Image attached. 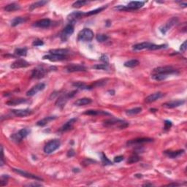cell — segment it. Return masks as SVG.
<instances>
[{"instance_id":"obj_33","label":"cell","mask_w":187,"mask_h":187,"mask_svg":"<svg viewBox=\"0 0 187 187\" xmlns=\"http://www.w3.org/2000/svg\"><path fill=\"white\" fill-rule=\"evenodd\" d=\"M140 64V61L138 59H132L129 61H126L124 63V66L126 67H129V68H133V67H137Z\"/></svg>"},{"instance_id":"obj_50","label":"cell","mask_w":187,"mask_h":187,"mask_svg":"<svg viewBox=\"0 0 187 187\" xmlns=\"http://www.w3.org/2000/svg\"><path fill=\"white\" fill-rule=\"evenodd\" d=\"M101 61H104V64H108V58L106 55H102L100 58Z\"/></svg>"},{"instance_id":"obj_45","label":"cell","mask_w":187,"mask_h":187,"mask_svg":"<svg viewBox=\"0 0 187 187\" xmlns=\"http://www.w3.org/2000/svg\"><path fill=\"white\" fill-rule=\"evenodd\" d=\"M43 45H44V43H43V40H36L32 43V46L35 47L41 46H43Z\"/></svg>"},{"instance_id":"obj_7","label":"cell","mask_w":187,"mask_h":187,"mask_svg":"<svg viewBox=\"0 0 187 187\" xmlns=\"http://www.w3.org/2000/svg\"><path fill=\"white\" fill-rule=\"evenodd\" d=\"M30 133V129H27V128H24V129L19 130L17 133L13 134L10 136V138L13 142L16 143H19L20 142L22 141L24 138H25Z\"/></svg>"},{"instance_id":"obj_3","label":"cell","mask_w":187,"mask_h":187,"mask_svg":"<svg viewBox=\"0 0 187 187\" xmlns=\"http://www.w3.org/2000/svg\"><path fill=\"white\" fill-rule=\"evenodd\" d=\"M54 69L56 70V68L55 67H50L49 68H46L43 66H38L32 70L31 77L32 78H35V79H40V78H44L49 71L53 70Z\"/></svg>"},{"instance_id":"obj_52","label":"cell","mask_w":187,"mask_h":187,"mask_svg":"<svg viewBox=\"0 0 187 187\" xmlns=\"http://www.w3.org/2000/svg\"><path fill=\"white\" fill-rule=\"evenodd\" d=\"M26 186H42L43 185L40 184V183H29V184L26 185Z\"/></svg>"},{"instance_id":"obj_12","label":"cell","mask_w":187,"mask_h":187,"mask_svg":"<svg viewBox=\"0 0 187 187\" xmlns=\"http://www.w3.org/2000/svg\"><path fill=\"white\" fill-rule=\"evenodd\" d=\"M13 170L15 172V173H18V174L21 175V176H24V177L27 178H30V179H33V180H36V181H42L43 179L41 178L38 177L37 176H35L34 174H31V173H28V172L24 171L23 170H20V169H16V168H13Z\"/></svg>"},{"instance_id":"obj_48","label":"cell","mask_w":187,"mask_h":187,"mask_svg":"<svg viewBox=\"0 0 187 187\" xmlns=\"http://www.w3.org/2000/svg\"><path fill=\"white\" fill-rule=\"evenodd\" d=\"M187 42H186V40H185L184 42H183V44L181 45V48H180V50L181 51H182V52H183L184 53L185 51H186V48H187Z\"/></svg>"},{"instance_id":"obj_24","label":"cell","mask_w":187,"mask_h":187,"mask_svg":"<svg viewBox=\"0 0 187 187\" xmlns=\"http://www.w3.org/2000/svg\"><path fill=\"white\" fill-rule=\"evenodd\" d=\"M152 43H148V42H144V43H138V44H135L132 46V50L133 51H142V50L145 49H149L151 46Z\"/></svg>"},{"instance_id":"obj_42","label":"cell","mask_w":187,"mask_h":187,"mask_svg":"<svg viewBox=\"0 0 187 187\" xmlns=\"http://www.w3.org/2000/svg\"><path fill=\"white\" fill-rule=\"evenodd\" d=\"M96 39L98 42H100V43H102V42L106 41L108 39V36L106 35V34H99L96 36Z\"/></svg>"},{"instance_id":"obj_27","label":"cell","mask_w":187,"mask_h":187,"mask_svg":"<svg viewBox=\"0 0 187 187\" xmlns=\"http://www.w3.org/2000/svg\"><path fill=\"white\" fill-rule=\"evenodd\" d=\"M91 102H92V100L90 98H81V99H79L75 101L74 102V105H76V106H84V105L91 104Z\"/></svg>"},{"instance_id":"obj_9","label":"cell","mask_w":187,"mask_h":187,"mask_svg":"<svg viewBox=\"0 0 187 187\" xmlns=\"http://www.w3.org/2000/svg\"><path fill=\"white\" fill-rule=\"evenodd\" d=\"M74 32V26L72 24H69L68 25L66 26L65 28L63 29L61 31V34H60V38H61V41L65 42L68 40L69 37L73 34Z\"/></svg>"},{"instance_id":"obj_14","label":"cell","mask_w":187,"mask_h":187,"mask_svg":"<svg viewBox=\"0 0 187 187\" xmlns=\"http://www.w3.org/2000/svg\"><path fill=\"white\" fill-rule=\"evenodd\" d=\"M84 13H83V12L81 11H76L70 13V14L67 16V20H68L69 24L74 25V24L76 23L82 16H84Z\"/></svg>"},{"instance_id":"obj_15","label":"cell","mask_w":187,"mask_h":187,"mask_svg":"<svg viewBox=\"0 0 187 187\" xmlns=\"http://www.w3.org/2000/svg\"><path fill=\"white\" fill-rule=\"evenodd\" d=\"M11 113L18 117H25L30 116L33 113V111L30 109H19V110H12L10 111Z\"/></svg>"},{"instance_id":"obj_18","label":"cell","mask_w":187,"mask_h":187,"mask_svg":"<svg viewBox=\"0 0 187 187\" xmlns=\"http://www.w3.org/2000/svg\"><path fill=\"white\" fill-rule=\"evenodd\" d=\"M185 103L184 100H173L170 101V102H167L164 103L162 106L166 108H178V107L183 105Z\"/></svg>"},{"instance_id":"obj_1","label":"cell","mask_w":187,"mask_h":187,"mask_svg":"<svg viewBox=\"0 0 187 187\" xmlns=\"http://www.w3.org/2000/svg\"><path fill=\"white\" fill-rule=\"evenodd\" d=\"M178 74V71L173 68L172 66L159 67L153 69L151 73V78L154 81H164L171 75Z\"/></svg>"},{"instance_id":"obj_51","label":"cell","mask_w":187,"mask_h":187,"mask_svg":"<svg viewBox=\"0 0 187 187\" xmlns=\"http://www.w3.org/2000/svg\"><path fill=\"white\" fill-rule=\"evenodd\" d=\"M75 151L73 150V149H70V150L68 151V152H67V156L68 157H72V156H75Z\"/></svg>"},{"instance_id":"obj_17","label":"cell","mask_w":187,"mask_h":187,"mask_svg":"<svg viewBox=\"0 0 187 187\" xmlns=\"http://www.w3.org/2000/svg\"><path fill=\"white\" fill-rule=\"evenodd\" d=\"M43 59L49 60L51 61H63V60L66 59L65 56H60V55H56V54H47V55L43 56Z\"/></svg>"},{"instance_id":"obj_49","label":"cell","mask_w":187,"mask_h":187,"mask_svg":"<svg viewBox=\"0 0 187 187\" xmlns=\"http://www.w3.org/2000/svg\"><path fill=\"white\" fill-rule=\"evenodd\" d=\"M94 162H95V161L91 160V159H85V160H84V162H83L82 163H83V164H84V165H88V164H92V163H94Z\"/></svg>"},{"instance_id":"obj_25","label":"cell","mask_w":187,"mask_h":187,"mask_svg":"<svg viewBox=\"0 0 187 187\" xmlns=\"http://www.w3.org/2000/svg\"><path fill=\"white\" fill-rule=\"evenodd\" d=\"M84 114L88 116H99V115H104V116H111V114L108 113L107 111H96V110H89V111H85Z\"/></svg>"},{"instance_id":"obj_32","label":"cell","mask_w":187,"mask_h":187,"mask_svg":"<svg viewBox=\"0 0 187 187\" xmlns=\"http://www.w3.org/2000/svg\"><path fill=\"white\" fill-rule=\"evenodd\" d=\"M108 81V79H101L99 81H95L94 84H91V85H89L90 86V89H92L95 88V87H101L103 86L104 85L107 84V81Z\"/></svg>"},{"instance_id":"obj_53","label":"cell","mask_w":187,"mask_h":187,"mask_svg":"<svg viewBox=\"0 0 187 187\" xmlns=\"http://www.w3.org/2000/svg\"><path fill=\"white\" fill-rule=\"evenodd\" d=\"M166 186H180V184L179 183H169V184H167L165 185Z\"/></svg>"},{"instance_id":"obj_54","label":"cell","mask_w":187,"mask_h":187,"mask_svg":"<svg viewBox=\"0 0 187 187\" xmlns=\"http://www.w3.org/2000/svg\"><path fill=\"white\" fill-rule=\"evenodd\" d=\"M153 184L152 183H145V184L143 185V186H153Z\"/></svg>"},{"instance_id":"obj_40","label":"cell","mask_w":187,"mask_h":187,"mask_svg":"<svg viewBox=\"0 0 187 187\" xmlns=\"http://www.w3.org/2000/svg\"><path fill=\"white\" fill-rule=\"evenodd\" d=\"M86 4H88V1H84V0H79V1H75V2L72 4V7H75V8H79V7L85 5Z\"/></svg>"},{"instance_id":"obj_11","label":"cell","mask_w":187,"mask_h":187,"mask_svg":"<svg viewBox=\"0 0 187 187\" xmlns=\"http://www.w3.org/2000/svg\"><path fill=\"white\" fill-rule=\"evenodd\" d=\"M64 70L67 72H84L86 70V67L82 64H70L64 67Z\"/></svg>"},{"instance_id":"obj_26","label":"cell","mask_w":187,"mask_h":187,"mask_svg":"<svg viewBox=\"0 0 187 187\" xmlns=\"http://www.w3.org/2000/svg\"><path fill=\"white\" fill-rule=\"evenodd\" d=\"M56 116H47V117H45L44 118L41 119V120H40L39 121L37 122V125L39 126H46V124H48L49 122L55 120L56 118Z\"/></svg>"},{"instance_id":"obj_37","label":"cell","mask_w":187,"mask_h":187,"mask_svg":"<svg viewBox=\"0 0 187 187\" xmlns=\"http://www.w3.org/2000/svg\"><path fill=\"white\" fill-rule=\"evenodd\" d=\"M107 7H108V6H107V5H106V6H103V7H99V8L95 9V10H91V11L88 12V13H84V16H92V15L97 14V13H100V12H102V10H105V8H107Z\"/></svg>"},{"instance_id":"obj_36","label":"cell","mask_w":187,"mask_h":187,"mask_svg":"<svg viewBox=\"0 0 187 187\" xmlns=\"http://www.w3.org/2000/svg\"><path fill=\"white\" fill-rule=\"evenodd\" d=\"M141 111L142 108H140V107H138V108H132V109H129L126 111V114L127 116H133L140 113H141Z\"/></svg>"},{"instance_id":"obj_43","label":"cell","mask_w":187,"mask_h":187,"mask_svg":"<svg viewBox=\"0 0 187 187\" xmlns=\"http://www.w3.org/2000/svg\"><path fill=\"white\" fill-rule=\"evenodd\" d=\"M167 47V45H155L152 43L151 46L149 48L148 50H152V51H154V50H158V49H162V48H164Z\"/></svg>"},{"instance_id":"obj_38","label":"cell","mask_w":187,"mask_h":187,"mask_svg":"<svg viewBox=\"0 0 187 187\" xmlns=\"http://www.w3.org/2000/svg\"><path fill=\"white\" fill-rule=\"evenodd\" d=\"M140 159V156H138V154H134L132 156H131L127 160V163L128 164H134V163H136V162H139Z\"/></svg>"},{"instance_id":"obj_2","label":"cell","mask_w":187,"mask_h":187,"mask_svg":"<svg viewBox=\"0 0 187 187\" xmlns=\"http://www.w3.org/2000/svg\"><path fill=\"white\" fill-rule=\"evenodd\" d=\"M129 123L127 122L124 121L123 120H121L118 118H111L107 119V120L103 121V126L105 127H113V126H116L118 129H125L127 127Z\"/></svg>"},{"instance_id":"obj_4","label":"cell","mask_w":187,"mask_h":187,"mask_svg":"<svg viewBox=\"0 0 187 187\" xmlns=\"http://www.w3.org/2000/svg\"><path fill=\"white\" fill-rule=\"evenodd\" d=\"M94 38V32L90 29L85 28L78 34V40L83 42H90Z\"/></svg>"},{"instance_id":"obj_10","label":"cell","mask_w":187,"mask_h":187,"mask_svg":"<svg viewBox=\"0 0 187 187\" xmlns=\"http://www.w3.org/2000/svg\"><path fill=\"white\" fill-rule=\"evenodd\" d=\"M153 139L150 138H138L135 139L130 140L126 143L128 146H140V145L144 144V143H151L153 141Z\"/></svg>"},{"instance_id":"obj_46","label":"cell","mask_w":187,"mask_h":187,"mask_svg":"<svg viewBox=\"0 0 187 187\" xmlns=\"http://www.w3.org/2000/svg\"><path fill=\"white\" fill-rule=\"evenodd\" d=\"M123 159H124V158H123V156H116V157L114 158V162H116V163H119V162H122Z\"/></svg>"},{"instance_id":"obj_41","label":"cell","mask_w":187,"mask_h":187,"mask_svg":"<svg viewBox=\"0 0 187 187\" xmlns=\"http://www.w3.org/2000/svg\"><path fill=\"white\" fill-rule=\"evenodd\" d=\"M92 68L95 70H107L108 69V64H96V65L92 66Z\"/></svg>"},{"instance_id":"obj_22","label":"cell","mask_w":187,"mask_h":187,"mask_svg":"<svg viewBox=\"0 0 187 187\" xmlns=\"http://www.w3.org/2000/svg\"><path fill=\"white\" fill-rule=\"evenodd\" d=\"M28 102L26 99L24 98H17V99H10L7 102H6V105L8 106H16V105H21V104L26 103Z\"/></svg>"},{"instance_id":"obj_44","label":"cell","mask_w":187,"mask_h":187,"mask_svg":"<svg viewBox=\"0 0 187 187\" xmlns=\"http://www.w3.org/2000/svg\"><path fill=\"white\" fill-rule=\"evenodd\" d=\"M9 176H7V175H3L1 177V180H0V186H4L5 185L7 184V179H8Z\"/></svg>"},{"instance_id":"obj_29","label":"cell","mask_w":187,"mask_h":187,"mask_svg":"<svg viewBox=\"0 0 187 187\" xmlns=\"http://www.w3.org/2000/svg\"><path fill=\"white\" fill-rule=\"evenodd\" d=\"M21 8L20 5L16 3H11V4H9L7 5H6L4 7V10L7 12H13L15 10H18Z\"/></svg>"},{"instance_id":"obj_21","label":"cell","mask_w":187,"mask_h":187,"mask_svg":"<svg viewBox=\"0 0 187 187\" xmlns=\"http://www.w3.org/2000/svg\"><path fill=\"white\" fill-rule=\"evenodd\" d=\"M184 153V150H178V151H164V153L167 156H168L169 158H171V159H175V158H177L178 156H180L181 155H182Z\"/></svg>"},{"instance_id":"obj_6","label":"cell","mask_w":187,"mask_h":187,"mask_svg":"<svg viewBox=\"0 0 187 187\" xmlns=\"http://www.w3.org/2000/svg\"><path fill=\"white\" fill-rule=\"evenodd\" d=\"M61 142L59 140H52L47 143L44 147V152L47 154H51L60 147Z\"/></svg>"},{"instance_id":"obj_16","label":"cell","mask_w":187,"mask_h":187,"mask_svg":"<svg viewBox=\"0 0 187 187\" xmlns=\"http://www.w3.org/2000/svg\"><path fill=\"white\" fill-rule=\"evenodd\" d=\"M30 65L28 61H26L25 59H19L16 60L14 62L12 63L11 68L12 69H19V68H24V67H27Z\"/></svg>"},{"instance_id":"obj_13","label":"cell","mask_w":187,"mask_h":187,"mask_svg":"<svg viewBox=\"0 0 187 187\" xmlns=\"http://www.w3.org/2000/svg\"><path fill=\"white\" fill-rule=\"evenodd\" d=\"M45 88H46V84H43V83H40V84H37V85L34 86L31 89L29 90L26 92V95L28 96H34V95L37 94L40 92V91H43Z\"/></svg>"},{"instance_id":"obj_5","label":"cell","mask_w":187,"mask_h":187,"mask_svg":"<svg viewBox=\"0 0 187 187\" xmlns=\"http://www.w3.org/2000/svg\"><path fill=\"white\" fill-rule=\"evenodd\" d=\"M76 93L77 91H72L70 93L63 94H61V96L57 99V100L56 101L55 105H56L57 107H59V108H62L63 107H64V105H66L67 101H68L70 98L73 97Z\"/></svg>"},{"instance_id":"obj_8","label":"cell","mask_w":187,"mask_h":187,"mask_svg":"<svg viewBox=\"0 0 187 187\" xmlns=\"http://www.w3.org/2000/svg\"><path fill=\"white\" fill-rule=\"evenodd\" d=\"M178 19L177 17L172 18L170 20L167 21L165 24L162 25V26L159 28V30H160V31L162 32V34H165L172 27H173L175 25H176V24H178Z\"/></svg>"},{"instance_id":"obj_28","label":"cell","mask_w":187,"mask_h":187,"mask_svg":"<svg viewBox=\"0 0 187 187\" xmlns=\"http://www.w3.org/2000/svg\"><path fill=\"white\" fill-rule=\"evenodd\" d=\"M69 53L67 49H64V48H59V49H51L49 51V54H56V55L60 56H65Z\"/></svg>"},{"instance_id":"obj_30","label":"cell","mask_w":187,"mask_h":187,"mask_svg":"<svg viewBox=\"0 0 187 187\" xmlns=\"http://www.w3.org/2000/svg\"><path fill=\"white\" fill-rule=\"evenodd\" d=\"M27 21V19L23 17H16L14 19H13L11 21V26L15 27L18 25H20V24L25 23Z\"/></svg>"},{"instance_id":"obj_55","label":"cell","mask_w":187,"mask_h":187,"mask_svg":"<svg viewBox=\"0 0 187 187\" xmlns=\"http://www.w3.org/2000/svg\"><path fill=\"white\" fill-rule=\"evenodd\" d=\"M187 6V4L186 2H184V3H183V2H181V7H186Z\"/></svg>"},{"instance_id":"obj_23","label":"cell","mask_w":187,"mask_h":187,"mask_svg":"<svg viewBox=\"0 0 187 187\" xmlns=\"http://www.w3.org/2000/svg\"><path fill=\"white\" fill-rule=\"evenodd\" d=\"M164 94L162 92H156L154 94H152L149 95V96H148L146 98V102H147V103H151V102H155V101H156L157 99L162 98Z\"/></svg>"},{"instance_id":"obj_35","label":"cell","mask_w":187,"mask_h":187,"mask_svg":"<svg viewBox=\"0 0 187 187\" xmlns=\"http://www.w3.org/2000/svg\"><path fill=\"white\" fill-rule=\"evenodd\" d=\"M27 48H16L14 51V54L16 56H26L27 54Z\"/></svg>"},{"instance_id":"obj_19","label":"cell","mask_w":187,"mask_h":187,"mask_svg":"<svg viewBox=\"0 0 187 187\" xmlns=\"http://www.w3.org/2000/svg\"><path fill=\"white\" fill-rule=\"evenodd\" d=\"M51 25V21L50 19H41V20H39L37 21L34 22L33 24V26L38 27V28H48Z\"/></svg>"},{"instance_id":"obj_56","label":"cell","mask_w":187,"mask_h":187,"mask_svg":"<svg viewBox=\"0 0 187 187\" xmlns=\"http://www.w3.org/2000/svg\"><path fill=\"white\" fill-rule=\"evenodd\" d=\"M111 25V22L110 21H106V26H110Z\"/></svg>"},{"instance_id":"obj_20","label":"cell","mask_w":187,"mask_h":187,"mask_svg":"<svg viewBox=\"0 0 187 187\" xmlns=\"http://www.w3.org/2000/svg\"><path fill=\"white\" fill-rule=\"evenodd\" d=\"M77 121L76 118H72L70 120H69L68 121L66 122L59 129V132H67V131L70 130V129H72L73 127L74 123H75V121Z\"/></svg>"},{"instance_id":"obj_47","label":"cell","mask_w":187,"mask_h":187,"mask_svg":"<svg viewBox=\"0 0 187 187\" xmlns=\"http://www.w3.org/2000/svg\"><path fill=\"white\" fill-rule=\"evenodd\" d=\"M172 126V122L170 121H164V129H169Z\"/></svg>"},{"instance_id":"obj_31","label":"cell","mask_w":187,"mask_h":187,"mask_svg":"<svg viewBox=\"0 0 187 187\" xmlns=\"http://www.w3.org/2000/svg\"><path fill=\"white\" fill-rule=\"evenodd\" d=\"M72 86L74 87L77 89H86V90H90L89 85L87 86L85 83L81 82V81H78V82H74L72 84Z\"/></svg>"},{"instance_id":"obj_34","label":"cell","mask_w":187,"mask_h":187,"mask_svg":"<svg viewBox=\"0 0 187 187\" xmlns=\"http://www.w3.org/2000/svg\"><path fill=\"white\" fill-rule=\"evenodd\" d=\"M48 1H36V2H34L33 4H31V5L29 6V10H33L34 9L37 8V7H43L44 6L45 4H47Z\"/></svg>"},{"instance_id":"obj_39","label":"cell","mask_w":187,"mask_h":187,"mask_svg":"<svg viewBox=\"0 0 187 187\" xmlns=\"http://www.w3.org/2000/svg\"><path fill=\"white\" fill-rule=\"evenodd\" d=\"M101 160H102V163L104 165H111V164H113L112 162L107 158V156H105L104 153H101Z\"/></svg>"}]
</instances>
